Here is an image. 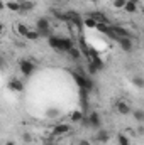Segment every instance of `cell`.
I'll list each match as a JSON object with an SVG mask.
<instances>
[{
    "label": "cell",
    "instance_id": "cell-1",
    "mask_svg": "<svg viewBox=\"0 0 144 145\" xmlns=\"http://www.w3.org/2000/svg\"><path fill=\"white\" fill-rule=\"evenodd\" d=\"M48 44H49V47H53L54 51H59V52H68L75 46V42L70 37H59V36H49Z\"/></svg>",
    "mask_w": 144,
    "mask_h": 145
},
{
    "label": "cell",
    "instance_id": "cell-2",
    "mask_svg": "<svg viewBox=\"0 0 144 145\" xmlns=\"http://www.w3.org/2000/svg\"><path fill=\"white\" fill-rule=\"evenodd\" d=\"M36 31L39 32V36L42 37H49L51 34V20L48 17H39L36 20Z\"/></svg>",
    "mask_w": 144,
    "mask_h": 145
},
{
    "label": "cell",
    "instance_id": "cell-3",
    "mask_svg": "<svg viewBox=\"0 0 144 145\" xmlns=\"http://www.w3.org/2000/svg\"><path fill=\"white\" fill-rule=\"evenodd\" d=\"M71 76H73V79L76 81V84L80 86L81 91H92V88H93L92 79H88L87 76H83V74H80V72H76V71H71Z\"/></svg>",
    "mask_w": 144,
    "mask_h": 145
},
{
    "label": "cell",
    "instance_id": "cell-4",
    "mask_svg": "<svg viewBox=\"0 0 144 145\" xmlns=\"http://www.w3.org/2000/svg\"><path fill=\"white\" fill-rule=\"evenodd\" d=\"M81 123L88 125V127H90V128H93V130H98V128L102 127V118H100V115H98L97 111H90V113H88V116H85Z\"/></svg>",
    "mask_w": 144,
    "mask_h": 145
},
{
    "label": "cell",
    "instance_id": "cell-5",
    "mask_svg": "<svg viewBox=\"0 0 144 145\" xmlns=\"http://www.w3.org/2000/svg\"><path fill=\"white\" fill-rule=\"evenodd\" d=\"M19 69H20V72L26 78H29V76H32L34 71H36V64L32 61H29V59H20L19 61Z\"/></svg>",
    "mask_w": 144,
    "mask_h": 145
},
{
    "label": "cell",
    "instance_id": "cell-6",
    "mask_svg": "<svg viewBox=\"0 0 144 145\" xmlns=\"http://www.w3.org/2000/svg\"><path fill=\"white\" fill-rule=\"evenodd\" d=\"M117 42H119V46L124 52H132L134 51V40L131 37H119Z\"/></svg>",
    "mask_w": 144,
    "mask_h": 145
},
{
    "label": "cell",
    "instance_id": "cell-7",
    "mask_svg": "<svg viewBox=\"0 0 144 145\" xmlns=\"http://www.w3.org/2000/svg\"><path fill=\"white\" fill-rule=\"evenodd\" d=\"M95 140L98 142V144H107L108 140H110V133H108V130L105 128H98L97 130V133H95Z\"/></svg>",
    "mask_w": 144,
    "mask_h": 145
},
{
    "label": "cell",
    "instance_id": "cell-8",
    "mask_svg": "<svg viewBox=\"0 0 144 145\" xmlns=\"http://www.w3.org/2000/svg\"><path fill=\"white\" fill-rule=\"evenodd\" d=\"M71 130V127L68 123H59V125H54L53 127V135L54 137H59V135H65Z\"/></svg>",
    "mask_w": 144,
    "mask_h": 145
},
{
    "label": "cell",
    "instance_id": "cell-9",
    "mask_svg": "<svg viewBox=\"0 0 144 145\" xmlns=\"http://www.w3.org/2000/svg\"><path fill=\"white\" fill-rule=\"evenodd\" d=\"M7 86H9V89H12V91H15V93H22V91H24V83H22L20 79H17V78L10 79Z\"/></svg>",
    "mask_w": 144,
    "mask_h": 145
},
{
    "label": "cell",
    "instance_id": "cell-10",
    "mask_svg": "<svg viewBox=\"0 0 144 145\" xmlns=\"http://www.w3.org/2000/svg\"><path fill=\"white\" fill-rule=\"evenodd\" d=\"M115 110H117V113H120V115H124V116H126V115H131V111H132L131 106H129L126 101H122V100H119V101L115 103Z\"/></svg>",
    "mask_w": 144,
    "mask_h": 145
},
{
    "label": "cell",
    "instance_id": "cell-11",
    "mask_svg": "<svg viewBox=\"0 0 144 145\" xmlns=\"http://www.w3.org/2000/svg\"><path fill=\"white\" fill-rule=\"evenodd\" d=\"M78 46H80V47H78V49H80V52H81V54H83V56H85V57H87L88 61H90L93 54H92V51H90V47L87 46V42H85L83 39H80V42H78Z\"/></svg>",
    "mask_w": 144,
    "mask_h": 145
},
{
    "label": "cell",
    "instance_id": "cell-12",
    "mask_svg": "<svg viewBox=\"0 0 144 145\" xmlns=\"http://www.w3.org/2000/svg\"><path fill=\"white\" fill-rule=\"evenodd\" d=\"M66 15H68V22H73V24H76L78 27H81L83 19H81V15H80L78 12H66Z\"/></svg>",
    "mask_w": 144,
    "mask_h": 145
},
{
    "label": "cell",
    "instance_id": "cell-13",
    "mask_svg": "<svg viewBox=\"0 0 144 145\" xmlns=\"http://www.w3.org/2000/svg\"><path fill=\"white\" fill-rule=\"evenodd\" d=\"M110 27H112V32L117 36V39H119V37H131V32H129L127 29L120 27V25H110Z\"/></svg>",
    "mask_w": 144,
    "mask_h": 145
},
{
    "label": "cell",
    "instance_id": "cell-14",
    "mask_svg": "<svg viewBox=\"0 0 144 145\" xmlns=\"http://www.w3.org/2000/svg\"><path fill=\"white\" fill-rule=\"evenodd\" d=\"M88 17H92L97 24H108V19L105 14H102V12H92Z\"/></svg>",
    "mask_w": 144,
    "mask_h": 145
},
{
    "label": "cell",
    "instance_id": "cell-15",
    "mask_svg": "<svg viewBox=\"0 0 144 145\" xmlns=\"http://www.w3.org/2000/svg\"><path fill=\"white\" fill-rule=\"evenodd\" d=\"M19 5H20L19 12H29L34 8V2H31V0H22V2H19Z\"/></svg>",
    "mask_w": 144,
    "mask_h": 145
},
{
    "label": "cell",
    "instance_id": "cell-16",
    "mask_svg": "<svg viewBox=\"0 0 144 145\" xmlns=\"http://www.w3.org/2000/svg\"><path fill=\"white\" fill-rule=\"evenodd\" d=\"M70 118H71L73 123H81V121H83V118H85V113H83V111H73Z\"/></svg>",
    "mask_w": 144,
    "mask_h": 145
},
{
    "label": "cell",
    "instance_id": "cell-17",
    "mask_svg": "<svg viewBox=\"0 0 144 145\" xmlns=\"http://www.w3.org/2000/svg\"><path fill=\"white\" fill-rule=\"evenodd\" d=\"M68 54H70V57H71V59H75V61L81 59V52H80V49H78L76 46H73L71 49L68 51Z\"/></svg>",
    "mask_w": 144,
    "mask_h": 145
},
{
    "label": "cell",
    "instance_id": "cell-18",
    "mask_svg": "<svg viewBox=\"0 0 144 145\" xmlns=\"http://www.w3.org/2000/svg\"><path fill=\"white\" fill-rule=\"evenodd\" d=\"M5 7H7L9 10H12V12H19V10H20L19 2H14V0H9V2L5 3Z\"/></svg>",
    "mask_w": 144,
    "mask_h": 145
},
{
    "label": "cell",
    "instance_id": "cell-19",
    "mask_svg": "<svg viewBox=\"0 0 144 145\" xmlns=\"http://www.w3.org/2000/svg\"><path fill=\"white\" fill-rule=\"evenodd\" d=\"M124 10H126V12H129V14H134V12L137 10V3H136V2H126Z\"/></svg>",
    "mask_w": 144,
    "mask_h": 145
},
{
    "label": "cell",
    "instance_id": "cell-20",
    "mask_svg": "<svg viewBox=\"0 0 144 145\" xmlns=\"http://www.w3.org/2000/svg\"><path fill=\"white\" fill-rule=\"evenodd\" d=\"M131 115L137 120V123H143V121H144V111H143V110H132V111H131Z\"/></svg>",
    "mask_w": 144,
    "mask_h": 145
},
{
    "label": "cell",
    "instance_id": "cell-21",
    "mask_svg": "<svg viewBox=\"0 0 144 145\" xmlns=\"http://www.w3.org/2000/svg\"><path fill=\"white\" fill-rule=\"evenodd\" d=\"M117 144L119 145H131V138L124 133H119L117 135Z\"/></svg>",
    "mask_w": 144,
    "mask_h": 145
},
{
    "label": "cell",
    "instance_id": "cell-22",
    "mask_svg": "<svg viewBox=\"0 0 144 145\" xmlns=\"http://www.w3.org/2000/svg\"><path fill=\"white\" fill-rule=\"evenodd\" d=\"M27 32H29V27H27V25H24L22 22L17 24V34H19V36H26Z\"/></svg>",
    "mask_w": 144,
    "mask_h": 145
},
{
    "label": "cell",
    "instance_id": "cell-23",
    "mask_svg": "<svg viewBox=\"0 0 144 145\" xmlns=\"http://www.w3.org/2000/svg\"><path fill=\"white\" fill-rule=\"evenodd\" d=\"M24 37H26V39H29V40H37L41 36H39V32H37V31H29Z\"/></svg>",
    "mask_w": 144,
    "mask_h": 145
},
{
    "label": "cell",
    "instance_id": "cell-24",
    "mask_svg": "<svg viewBox=\"0 0 144 145\" xmlns=\"http://www.w3.org/2000/svg\"><path fill=\"white\" fill-rule=\"evenodd\" d=\"M83 25H85V27H88V29H92V27H95V25H97V22H95L92 17H87V19H83Z\"/></svg>",
    "mask_w": 144,
    "mask_h": 145
},
{
    "label": "cell",
    "instance_id": "cell-25",
    "mask_svg": "<svg viewBox=\"0 0 144 145\" xmlns=\"http://www.w3.org/2000/svg\"><path fill=\"white\" fill-rule=\"evenodd\" d=\"M132 83H134V86H136V88H143V86H144V79L141 78V76L132 78Z\"/></svg>",
    "mask_w": 144,
    "mask_h": 145
},
{
    "label": "cell",
    "instance_id": "cell-26",
    "mask_svg": "<svg viewBox=\"0 0 144 145\" xmlns=\"http://www.w3.org/2000/svg\"><path fill=\"white\" fill-rule=\"evenodd\" d=\"M53 14L59 19V20H63V22H68V15L66 14H63V12H59V10H53Z\"/></svg>",
    "mask_w": 144,
    "mask_h": 145
},
{
    "label": "cell",
    "instance_id": "cell-27",
    "mask_svg": "<svg viewBox=\"0 0 144 145\" xmlns=\"http://www.w3.org/2000/svg\"><path fill=\"white\" fill-rule=\"evenodd\" d=\"M126 2H127V0H114V5H115L117 8H124Z\"/></svg>",
    "mask_w": 144,
    "mask_h": 145
},
{
    "label": "cell",
    "instance_id": "cell-28",
    "mask_svg": "<svg viewBox=\"0 0 144 145\" xmlns=\"http://www.w3.org/2000/svg\"><path fill=\"white\" fill-rule=\"evenodd\" d=\"M78 145H92V142H90V140H87V138H81V140L78 142Z\"/></svg>",
    "mask_w": 144,
    "mask_h": 145
},
{
    "label": "cell",
    "instance_id": "cell-29",
    "mask_svg": "<svg viewBox=\"0 0 144 145\" xmlns=\"http://www.w3.org/2000/svg\"><path fill=\"white\" fill-rule=\"evenodd\" d=\"M22 138H24L26 142H31V135H29V133H22Z\"/></svg>",
    "mask_w": 144,
    "mask_h": 145
},
{
    "label": "cell",
    "instance_id": "cell-30",
    "mask_svg": "<svg viewBox=\"0 0 144 145\" xmlns=\"http://www.w3.org/2000/svg\"><path fill=\"white\" fill-rule=\"evenodd\" d=\"M48 115H49V116H56V115H58V111H56V110H51Z\"/></svg>",
    "mask_w": 144,
    "mask_h": 145
},
{
    "label": "cell",
    "instance_id": "cell-31",
    "mask_svg": "<svg viewBox=\"0 0 144 145\" xmlns=\"http://www.w3.org/2000/svg\"><path fill=\"white\" fill-rule=\"evenodd\" d=\"M3 8H5V3H3V2L0 0V10H3Z\"/></svg>",
    "mask_w": 144,
    "mask_h": 145
},
{
    "label": "cell",
    "instance_id": "cell-32",
    "mask_svg": "<svg viewBox=\"0 0 144 145\" xmlns=\"http://www.w3.org/2000/svg\"><path fill=\"white\" fill-rule=\"evenodd\" d=\"M3 64H5V61H3V59H2V57H0V69H2V68H3Z\"/></svg>",
    "mask_w": 144,
    "mask_h": 145
},
{
    "label": "cell",
    "instance_id": "cell-33",
    "mask_svg": "<svg viewBox=\"0 0 144 145\" xmlns=\"http://www.w3.org/2000/svg\"><path fill=\"white\" fill-rule=\"evenodd\" d=\"M3 34V24H0V36Z\"/></svg>",
    "mask_w": 144,
    "mask_h": 145
},
{
    "label": "cell",
    "instance_id": "cell-34",
    "mask_svg": "<svg viewBox=\"0 0 144 145\" xmlns=\"http://www.w3.org/2000/svg\"><path fill=\"white\" fill-rule=\"evenodd\" d=\"M5 145H15V142H12V140H9V142H7Z\"/></svg>",
    "mask_w": 144,
    "mask_h": 145
},
{
    "label": "cell",
    "instance_id": "cell-35",
    "mask_svg": "<svg viewBox=\"0 0 144 145\" xmlns=\"http://www.w3.org/2000/svg\"><path fill=\"white\" fill-rule=\"evenodd\" d=\"M127 2H136V3H139V0H127Z\"/></svg>",
    "mask_w": 144,
    "mask_h": 145
},
{
    "label": "cell",
    "instance_id": "cell-36",
    "mask_svg": "<svg viewBox=\"0 0 144 145\" xmlns=\"http://www.w3.org/2000/svg\"><path fill=\"white\" fill-rule=\"evenodd\" d=\"M53 2H59V0H53Z\"/></svg>",
    "mask_w": 144,
    "mask_h": 145
}]
</instances>
